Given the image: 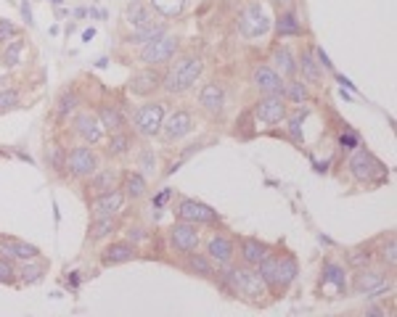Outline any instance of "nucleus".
<instances>
[{"label":"nucleus","mask_w":397,"mask_h":317,"mask_svg":"<svg viewBox=\"0 0 397 317\" xmlns=\"http://www.w3.org/2000/svg\"><path fill=\"white\" fill-rule=\"evenodd\" d=\"M297 69H302V77H305L308 82H313V85H318L320 77H323V75H320L318 61L313 58V53H310V51H305V53H302V58H299Z\"/></svg>","instance_id":"c9c22d12"},{"label":"nucleus","mask_w":397,"mask_h":317,"mask_svg":"<svg viewBox=\"0 0 397 317\" xmlns=\"http://www.w3.org/2000/svg\"><path fill=\"white\" fill-rule=\"evenodd\" d=\"M93 34H96V30H85V32H82V40L88 43V40H93Z\"/></svg>","instance_id":"13d9d810"},{"label":"nucleus","mask_w":397,"mask_h":317,"mask_svg":"<svg viewBox=\"0 0 397 317\" xmlns=\"http://www.w3.org/2000/svg\"><path fill=\"white\" fill-rule=\"evenodd\" d=\"M80 273H69V278H66V285H69V288H77L80 285V278H77Z\"/></svg>","instance_id":"6e6d98bb"},{"label":"nucleus","mask_w":397,"mask_h":317,"mask_svg":"<svg viewBox=\"0 0 397 317\" xmlns=\"http://www.w3.org/2000/svg\"><path fill=\"white\" fill-rule=\"evenodd\" d=\"M207 257L212 259V264L228 267V264H233V257H236V243L228 235L215 233L210 241H207Z\"/></svg>","instance_id":"f8f14e48"},{"label":"nucleus","mask_w":397,"mask_h":317,"mask_svg":"<svg viewBox=\"0 0 397 317\" xmlns=\"http://www.w3.org/2000/svg\"><path fill=\"white\" fill-rule=\"evenodd\" d=\"M254 119L263 124H281L286 119V98L281 93H265L254 106Z\"/></svg>","instance_id":"6e6552de"},{"label":"nucleus","mask_w":397,"mask_h":317,"mask_svg":"<svg viewBox=\"0 0 397 317\" xmlns=\"http://www.w3.org/2000/svg\"><path fill=\"white\" fill-rule=\"evenodd\" d=\"M130 151V135L127 132H111V141H109V156H125Z\"/></svg>","instance_id":"ea45409f"},{"label":"nucleus","mask_w":397,"mask_h":317,"mask_svg":"<svg viewBox=\"0 0 397 317\" xmlns=\"http://www.w3.org/2000/svg\"><path fill=\"white\" fill-rule=\"evenodd\" d=\"M125 198H141L146 193V177L141 172H130L125 175V186H122Z\"/></svg>","instance_id":"f704fd0d"},{"label":"nucleus","mask_w":397,"mask_h":317,"mask_svg":"<svg viewBox=\"0 0 397 317\" xmlns=\"http://www.w3.org/2000/svg\"><path fill=\"white\" fill-rule=\"evenodd\" d=\"M299 275V267H297V259L291 257V254H278V264H276V294H284L289 285L297 280Z\"/></svg>","instance_id":"412c9836"},{"label":"nucleus","mask_w":397,"mask_h":317,"mask_svg":"<svg viewBox=\"0 0 397 317\" xmlns=\"http://www.w3.org/2000/svg\"><path fill=\"white\" fill-rule=\"evenodd\" d=\"M273 3H276V6H289L291 0H273Z\"/></svg>","instance_id":"052dcab7"},{"label":"nucleus","mask_w":397,"mask_h":317,"mask_svg":"<svg viewBox=\"0 0 397 317\" xmlns=\"http://www.w3.org/2000/svg\"><path fill=\"white\" fill-rule=\"evenodd\" d=\"M267 252H270V249H267L263 241H257V238H244L241 249H239V254H241V262L249 264V267H257V262H260V259H263Z\"/></svg>","instance_id":"bb28decb"},{"label":"nucleus","mask_w":397,"mask_h":317,"mask_svg":"<svg viewBox=\"0 0 397 317\" xmlns=\"http://www.w3.org/2000/svg\"><path fill=\"white\" fill-rule=\"evenodd\" d=\"M27 51V40L24 37H11L8 43H3V53H0V61L3 66H19L22 64V56Z\"/></svg>","instance_id":"a878e982"},{"label":"nucleus","mask_w":397,"mask_h":317,"mask_svg":"<svg viewBox=\"0 0 397 317\" xmlns=\"http://www.w3.org/2000/svg\"><path fill=\"white\" fill-rule=\"evenodd\" d=\"M154 19V11L149 8V3H144V0H130L127 3V8H125V22L130 24L132 30L135 27H144V24H149Z\"/></svg>","instance_id":"b1692460"},{"label":"nucleus","mask_w":397,"mask_h":317,"mask_svg":"<svg viewBox=\"0 0 397 317\" xmlns=\"http://www.w3.org/2000/svg\"><path fill=\"white\" fill-rule=\"evenodd\" d=\"M386 280V270H371V267H363V270H358L353 280V294L358 296H365L371 294L376 285H382Z\"/></svg>","instance_id":"4be33fe9"},{"label":"nucleus","mask_w":397,"mask_h":317,"mask_svg":"<svg viewBox=\"0 0 397 317\" xmlns=\"http://www.w3.org/2000/svg\"><path fill=\"white\" fill-rule=\"evenodd\" d=\"M6 85H8V79H6V77H3V75H0V90H3V88H6Z\"/></svg>","instance_id":"bf43d9fd"},{"label":"nucleus","mask_w":397,"mask_h":317,"mask_svg":"<svg viewBox=\"0 0 397 317\" xmlns=\"http://www.w3.org/2000/svg\"><path fill=\"white\" fill-rule=\"evenodd\" d=\"M302 122H305V111H297L291 119H289V135H291V141L294 143H302L305 141V132H302Z\"/></svg>","instance_id":"a18cd8bd"},{"label":"nucleus","mask_w":397,"mask_h":317,"mask_svg":"<svg viewBox=\"0 0 397 317\" xmlns=\"http://www.w3.org/2000/svg\"><path fill=\"white\" fill-rule=\"evenodd\" d=\"M122 207H125V193L117 190V188L99 193V196L93 198V204H90V209H93L96 217H114Z\"/></svg>","instance_id":"dca6fc26"},{"label":"nucleus","mask_w":397,"mask_h":317,"mask_svg":"<svg viewBox=\"0 0 397 317\" xmlns=\"http://www.w3.org/2000/svg\"><path fill=\"white\" fill-rule=\"evenodd\" d=\"M201 72H204L201 56H196V53L180 56L175 64L167 69V75L162 77V88H165V93H170V96H180V93H186V90H191L196 85Z\"/></svg>","instance_id":"f257e3e1"},{"label":"nucleus","mask_w":397,"mask_h":317,"mask_svg":"<svg viewBox=\"0 0 397 317\" xmlns=\"http://www.w3.org/2000/svg\"><path fill=\"white\" fill-rule=\"evenodd\" d=\"M114 183H117V169H96V172L90 175L88 190L93 196H99L103 190H111Z\"/></svg>","instance_id":"c85d7f7f"},{"label":"nucleus","mask_w":397,"mask_h":317,"mask_svg":"<svg viewBox=\"0 0 397 317\" xmlns=\"http://www.w3.org/2000/svg\"><path fill=\"white\" fill-rule=\"evenodd\" d=\"M186 270L191 275H198V278H215V264L207 254H198V252H188L186 254Z\"/></svg>","instance_id":"393cba45"},{"label":"nucleus","mask_w":397,"mask_h":317,"mask_svg":"<svg viewBox=\"0 0 397 317\" xmlns=\"http://www.w3.org/2000/svg\"><path fill=\"white\" fill-rule=\"evenodd\" d=\"M16 275H19V278H22V283H27V285L40 283V280H43V275H45V262L40 259V257H34V259H24V264L16 270Z\"/></svg>","instance_id":"cd10ccee"},{"label":"nucleus","mask_w":397,"mask_h":317,"mask_svg":"<svg viewBox=\"0 0 397 317\" xmlns=\"http://www.w3.org/2000/svg\"><path fill=\"white\" fill-rule=\"evenodd\" d=\"M138 169H141V175H144V177L154 175V169H156V153L151 151V148H144V151H141V156H138Z\"/></svg>","instance_id":"c03bdc74"},{"label":"nucleus","mask_w":397,"mask_h":317,"mask_svg":"<svg viewBox=\"0 0 397 317\" xmlns=\"http://www.w3.org/2000/svg\"><path fill=\"white\" fill-rule=\"evenodd\" d=\"M198 106L210 117H220L222 109H225V88L220 82H207L198 93Z\"/></svg>","instance_id":"2eb2a0df"},{"label":"nucleus","mask_w":397,"mask_h":317,"mask_svg":"<svg viewBox=\"0 0 397 317\" xmlns=\"http://www.w3.org/2000/svg\"><path fill=\"white\" fill-rule=\"evenodd\" d=\"M149 8L165 19H175L186 11V0H149Z\"/></svg>","instance_id":"72a5a7b5"},{"label":"nucleus","mask_w":397,"mask_h":317,"mask_svg":"<svg viewBox=\"0 0 397 317\" xmlns=\"http://www.w3.org/2000/svg\"><path fill=\"white\" fill-rule=\"evenodd\" d=\"M320 288H334L336 296H347L350 285H347V275H344V267L336 262H326L323 270H320Z\"/></svg>","instance_id":"a211bd4d"},{"label":"nucleus","mask_w":397,"mask_h":317,"mask_svg":"<svg viewBox=\"0 0 397 317\" xmlns=\"http://www.w3.org/2000/svg\"><path fill=\"white\" fill-rule=\"evenodd\" d=\"M175 214L177 219H186V222H194V225H215V222H220V214L212 207H207V204L196 201V198H180Z\"/></svg>","instance_id":"1a4fd4ad"},{"label":"nucleus","mask_w":397,"mask_h":317,"mask_svg":"<svg viewBox=\"0 0 397 317\" xmlns=\"http://www.w3.org/2000/svg\"><path fill=\"white\" fill-rule=\"evenodd\" d=\"M172 196V190H170V188H165V190H162V193H159V196L154 198V207L159 209V207H165L167 204V198Z\"/></svg>","instance_id":"864d4df0"},{"label":"nucleus","mask_w":397,"mask_h":317,"mask_svg":"<svg viewBox=\"0 0 397 317\" xmlns=\"http://www.w3.org/2000/svg\"><path fill=\"white\" fill-rule=\"evenodd\" d=\"M165 32H167V24L151 19V22L144 24V27H135L132 34L127 37V43L130 45H146V43H151V40H156V37H162Z\"/></svg>","instance_id":"5701e85b"},{"label":"nucleus","mask_w":397,"mask_h":317,"mask_svg":"<svg viewBox=\"0 0 397 317\" xmlns=\"http://www.w3.org/2000/svg\"><path fill=\"white\" fill-rule=\"evenodd\" d=\"M75 109H77V96L75 93H61V98H58V117L64 119Z\"/></svg>","instance_id":"49530a36"},{"label":"nucleus","mask_w":397,"mask_h":317,"mask_svg":"<svg viewBox=\"0 0 397 317\" xmlns=\"http://www.w3.org/2000/svg\"><path fill=\"white\" fill-rule=\"evenodd\" d=\"M170 246L177 254H188L198 249V225L186 222V219H177L175 225L170 228Z\"/></svg>","instance_id":"9d476101"},{"label":"nucleus","mask_w":397,"mask_h":317,"mask_svg":"<svg viewBox=\"0 0 397 317\" xmlns=\"http://www.w3.org/2000/svg\"><path fill=\"white\" fill-rule=\"evenodd\" d=\"M254 88L260 93H284V77L278 75L273 66H257L252 75Z\"/></svg>","instance_id":"6ab92c4d"},{"label":"nucleus","mask_w":397,"mask_h":317,"mask_svg":"<svg viewBox=\"0 0 397 317\" xmlns=\"http://www.w3.org/2000/svg\"><path fill=\"white\" fill-rule=\"evenodd\" d=\"M347 262L353 270H363V267H371L374 262V254L368 252V249H355V252L347 254Z\"/></svg>","instance_id":"79ce46f5"},{"label":"nucleus","mask_w":397,"mask_h":317,"mask_svg":"<svg viewBox=\"0 0 397 317\" xmlns=\"http://www.w3.org/2000/svg\"><path fill=\"white\" fill-rule=\"evenodd\" d=\"M99 119L103 124V130L109 132H120L125 127V114L120 111V106H101Z\"/></svg>","instance_id":"2f4dec72"},{"label":"nucleus","mask_w":397,"mask_h":317,"mask_svg":"<svg viewBox=\"0 0 397 317\" xmlns=\"http://www.w3.org/2000/svg\"><path fill=\"white\" fill-rule=\"evenodd\" d=\"M132 259H138V246L132 241H114L101 254V264H103V267L127 264V262H132Z\"/></svg>","instance_id":"4468645a"},{"label":"nucleus","mask_w":397,"mask_h":317,"mask_svg":"<svg viewBox=\"0 0 397 317\" xmlns=\"http://www.w3.org/2000/svg\"><path fill=\"white\" fill-rule=\"evenodd\" d=\"M13 280H16V267H13V259L0 257V283H13Z\"/></svg>","instance_id":"de8ad7c7"},{"label":"nucleus","mask_w":397,"mask_h":317,"mask_svg":"<svg viewBox=\"0 0 397 317\" xmlns=\"http://www.w3.org/2000/svg\"><path fill=\"white\" fill-rule=\"evenodd\" d=\"M159 88H162V75L156 72V66L141 69L138 75H132L130 85H127L130 96H135V98H149V96H154Z\"/></svg>","instance_id":"9b49d317"},{"label":"nucleus","mask_w":397,"mask_h":317,"mask_svg":"<svg viewBox=\"0 0 397 317\" xmlns=\"http://www.w3.org/2000/svg\"><path fill=\"white\" fill-rule=\"evenodd\" d=\"M177 37L175 34L165 32L162 37H156V40H151V43L141 45V61H144L146 66H162L167 64L170 58H175L177 53Z\"/></svg>","instance_id":"423d86ee"},{"label":"nucleus","mask_w":397,"mask_h":317,"mask_svg":"<svg viewBox=\"0 0 397 317\" xmlns=\"http://www.w3.org/2000/svg\"><path fill=\"white\" fill-rule=\"evenodd\" d=\"M286 101L291 103H305L310 98V90L305 82H299V79H291V82H284V93H281Z\"/></svg>","instance_id":"4c0bfd02"},{"label":"nucleus","mask_w":397,"mask_h":317,"mask_svg":"<svg viewBox=\"0 0 397 317\" xmlns=\"http://www.w3.org/2000/svg\"><path fill=\"white\" fill-rule=\"evenodd\" d=\"M64 169H69V175L72 177H90L96 169H99V156H96V151L90 148L88 143L75 145L72 151L66 153Z\"/></svg>","instance_id":"0eeeda50"},{"label":"nucleus","mask_w":397,"mask_h":317,"mask_svg":"<svg viewBox=\"0 0 397 317\" xmlns=\"http://www.w3.org/2000/svg\"><path fill=\"white\" fill-rule=\"evenodd\" d=\"M270 24H273V19H270V13L265 11L263 3L252 0L241 11V16H239V32L246 40H257V37H265L270 32Z\"/></svg>","instance_id":"20e7f679"},{"label":"nucleus","mask_w":397,"mask_h":317,"mask_svg":"<svg viewBox=\"0 0 397 317\" xmlns=\"http://www.w3.org/2000/svg\"><path fill=\"white\" fill-rule=\"evenodd\" d=\"M51 3H53V6H61V3H64V0H51Z\"/></svg>","instance_id":"680f3d73"},{"label":"nucleus","mask_w":397,"mask_h":317,"mask_svg":"<svg viewBox=\"0 0 397 317\" xmlns=\"http://www.w3.org/2000/svg\"><path fill=\"white\" fill-rule=\"evenodd\" d=\"M0 257L6 259H34L40 257V249L32 246L27 241H19V238H0Z\"/></svg>","instance_id":"aec40b11"},{"label":"nucleus","mask_w":397,"mask_h":317,"mask_svg":"<svg viewBox=\"0 0 397 317\" xmlns=\"http://www.w3.org/2000/svg\"><path fill=\"white\" fill-rule=\"evenodd\" d=\"M276 264H278V254H273V252H267L257 262V273H260V278L265 280V285H267V291H276Z\"/></svg>","instance_id":"c756f323"},{"label":"nucleus","mask_w":397,"mask_h":317,"mask_svg":"<svg viewBox=\"0 0 397 317\" xmlns=\"http://www.w3.org/2000/svg\"><path fill=\"white\" fill-rule=\"evenodd\" d=\"M117 230V219L114 217H96V222L90 225V238L93 241H101V238H106Z\"/></svg>","instance_id":"58836bf2"},{"label":"nucleus","mask_w":397,"mask_h":317,"mask_svg":"<svg viewBox=\"0 0 397 317\" xmlns=\"http://www.w3.org/2000/svg\"><path fill=\"white\" fill-rule=\"evenodd\" d=\"M16 34H19V30H16L8 19H0V43H8V40L16 37Z\"/></svg>","instance_id":"8fccbe9b"},{"label":"nucleus","mask_w":397,"mask_h":317,"mask_svg":"<svg viewBox=\"0 0 397 317\" xmlns=\"http://www.w3.org/2000/svg\"><path fill=\"white\" fill-rule=\"evenodd\" d=\"M339 145H342L344 151H353V148H358V145H360V138H358V132L350 130V127H344V132L339 135Z\"/></svg>","instance_id":"09e8293b"},{"label":"nucleus","mask_w":397,"mask_h":317,"mask_svg":"<svg viewBox=\"0 0 397 317\" xmlns=\"http://www.w3.org/2000/svg\"><path fill=\"white\" fill-rule=\"evenodd\" d=\"M127 241H132V243L146 241V230L144 228H130L127 230Z\"/></svg>","instance_id":"603ef678"},{"label":"nucleus","mask_w":397,"mask_h":317,"mask_svg":"<svg viewBox=\"0 0 397 317\" xmlns=\"http://www.w3.org/2000/svg\"><path fill=\"white\" fill-rule=\"evenodd\" d=\"M225 270V280L231 285V296H241L246 302H263L267 296V285L260 278V273L249 267V264H241V267H222Z\"/></svg>","instance_id":"f03ea898"},{"label":"nucleus","mask_w":397,"mask_h":317,"mask_svg":"<svg viewBox=\"0 0 397 317\" xmlns=\"http://www.w3.org/2000/svg\"><path fill=\"white\" fill-rule=\"evenodd\" d=\"M19 101H22L19 90H16V88H3V90H0V114H3V111L16 109V106H19Z\"/></svg>","instance_id":"37998d69"},{"label":"nucleus","mask_w":397,"mask_h":317,"mask_svg":"<svg viewBox=\"0 0 397 317\" xmlns=\"http://www.w3.org/2000/svg\"><path fill=\"white\" fill-rule=\"evenodd\" d=\"M167 117L165 101H149L144 106H138L135 117H132V127L141 138H154L162 132V122Z\"/></svg>","instance_id":"7ed1b4c3"},{"label":"nucleus","mask_w":397,"mask_h":317,"mask_svg":"<svg viewBox=\"0 0 397 317\" xmlns=\"http://www.w3.org/2000/svg\"><path fill=\"white\" fill-rule=\"evenodd\" d=\"M315 61H318L320 69H326V72H334V64H331L329 53H326L323 48H315Z\"/></svg>","instance_id":"3c124183"},{"label":"nucleus","mask_w":397,"mask_h":317,"mask_svg":"<svg viewBox=\"0 0 397 317\" xmlns=\"http://www.w3.org/2000/svg\"><path fill=\"white\" fill-rule=\"evenodd\" d=\"M379 259H382V264L384 267H395L397 262V243H395V235H389L384 243H382V249H379Z\"/></svg>","instance_id":"a19ab883"},{"label":"nucleus","mask_w":397,"mask_h":317,"mask_svg":"<svg viewBox=\"0 0 397 317\" xmlns=\"http://www.w3.org/2000/svg\"><path fill=\"white\" fill-rule=\"evenodd\" d=\"M336 79H339V85H344L342 90H355V85H353V82H350V79H347V77L339 75V77H336Z\"/></svg>","instance_id":"4d7b16f0"},{"label":"nucleus","mask_w":397,"mask_h":317,"mask_svg":"<svg viewBox=\"0 0 397 317\" xmlns=\"http://www.w3.org/2000/svg\"><path fill=\"white\" fill-rule=\"evenodd\" d=\"M22 16H24V22L32 27V24H34V22H32V11H30V3H27V0L22 3Z\"/></svg>","instance_id":"5fc2aeb1"},{"label":"nucleus","mask_w":397,"mask_h":317,"mask_svg":"<svg viewBox=\"0 0 397 317\" xmlns=\"http://www.w3.org/2000/svg\"><path fill=\"white\" fill-rule=\"evenodd\" d=\"M276 32L278 37H299L302 34V24H299L297 13L286 11L276 19Z\"/></svg>","instance_id":"473e14b6"},{"label":"nucleus","mask_w":397,"mask_h":317,"mask_svg":"<svg viewBox=\"0 0 397 317\" xmlns=\"http://www.w3.org/2000/svg\"><path fill=\"white\" fill-rule=\"evenodd\" d=\"M75 132H77L88 145H96V143L103 138V124H101L99 114H93V111H80L77 117H75Z\"/></svg>","instance_id":"ddd939ff"},{"label":"nucleus","mask_w":397,"mask_h":317,"mask_svg":"<svg viewBox=\"0 0 397 317\" xmlns=\"http://www.w3.org/2000/svg\"><path fill=\"white\" fill-rule=\"evenodd\" d=\"M191 130H194V117L183 109L175 111V114H170V117L162 122V132H165L167 141H180V138H186Z\"/></svg>","instance_id":"f3484780"},{"label":"nucleus","mask_w":397,"mask_h":317,"mask_svg":"<svg viewBox=\"0 0 397 317\" xmlns=\"http://www.w3.org/2000/svg\"><path fill=\"white\" fill-rule=\"evenodd\" d=\"M273 64H276V72L281 77H294L299 72L297 61H294V56H291L289 48H276L273 51Z\"/></svg>","instance_id":"7c9ffc66"},{"label":"nucleus","mask_w":397,"mask_h":317,"mask_svg":"<svg viewBox=\"0 0 397 317\" xmlns=\"http://www.w3.org/2000/svg\"><path fill=\"white\" fill-rule=\"evenodd\" d=\"M45 164L56 169V172H61L66 167V148L61 143H51L48 148H45Z\"/></svg>","instance_id":"e433bc0d"},{"label":"nucleus","mask_w":397,"mask_h":317,"mask_svg":"<svg viewBox=\"0 0 397 317\" xmlns=\"http://www.w3.org/2000/svg\"><path fill=\"white\" fill-rule=\"evenodd\" d=\"M350 172H353V177L358 183H384L386 180L384 164H382L368 148H360V151L353 153V159H350Z\"/></svg>","instance_id":"39448f33"}]
</instances>
